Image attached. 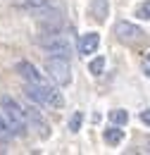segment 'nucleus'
<instances>
[{
    "instance_id": "1",
    "label": "nucleus",
    "mask_w": 150,
    "mask_h": 155,
    "mask_svg": "<svg viewBox=\"0 0 150 155\" xmlns=\"http://www.w3.org/2000/svg\"><path fill=\"white\" fill-rule=\"evenodd\" d=\"M24 96L34 105H45V107H55V110L64 107V98L57 91V84L55 86H50L48 81L45 84H26L24 86Z\"/></svg>"
},
{
    "instance_id": "2",
    "label": "nucleus",
    "mask_w": 150,
    "mask_h": 155,
    "mask_svg": "<svg viewBox=\"0 0 150 155\" xmlns=\"http://www.w3.org/2000/svg\"><path fill=\"white\" fill-rule=\"evenodd\" d=\"M0 110H2V115L7 117V122H10V127H12V131H15L17 138H24V136L29 134V127L31 124H29L26 110L12 96H0Z\"/></svg>"
},
{
    "instance_id": "3",
    "label": "nucleus",
    "mask_w": 150,
    "mask_h": 155,
    "mask_svg": "<svg viewBox=\"0 0 150 155\" xmlns=\"http://www.w3.org/2000/svg\"><path fill=\"white\" fill-rule=\"evenodd\" d=\"M45 74L50 77L53 84L57 86H69L72 84V64H69V58H57V55H50L43 64Z\"/></svg>"
},
{
    "instance_id": "4",
    "label": "nucleus",
    "mask_w": 150,
    "mask_h": 155,
    "mask_svg": "<svg viewBox=\"0 0 150 155\" xmlns=\"http://www.w3.org/2000/svg\"><path fill=\"white\" fill-rule=\"evenodd\" d=\"M38 45H43L45 53L57 55V58H69L72 55V43L62 34H43V36H38Z\"/></svg>"
},
{
    "instance_id": "5",
    "label": "nucleus",
    "mask_w": 150,
    "mask_h": 155,
    "mask_svg": "<svg viewBox=\"0 0 150 155\" xmlns=\"http://www.w3.org/2000/svg\"><path fill=\"white\" fill-rule=\"evenodd\" d=\"M114 36L122 41V43H136V41L143 38V29L141 26H136L131 21H117L114 24Z\"/></svg>"
},
{
    "instance_id": "6",
    "label": "nucleus",
    "mask_w": 150,
    "mask_h": 155,
    "mask_svg": "<svg viewBox=\"0 0 150 155\" xmlns=\"http://www.w3.org/2000/svg\"><path fill=\"white\" fill-rule=\"evenodd\" d=\"M24 110H26V117H29L31 129H36L41 138H48V136H50V124H48L45 117L41 115V110H36L34 105H29V107H24Z\"/></svg>"
},
{
    "instance_id": "7",
    "label": "nucleus",
    "mask_w": 150,
    "mask_h": 155,
    "mask_svg": "<svg viewBox=\"0 0 150 155\" xmlns=\"http://www.w3.org/2000/svg\"><path fill=\"white\" fill-rule=\"evenodd\" d=\"M15 69H17V74L24 79L26 84H45V77L38 72L29 60H19L17 64H15Z\"/></svg>"
},
{
    "instance_id": "8",
    "label": "nucleus",
    "mask_w": 150,
    "mask_h": 155,
    "mask_svg": "<svg viewBox=\"0 0 150 155\" xmlns=\"http://www.w3.org/2000/svg\"><path fill=\"white\" fill-rule=\"evenodd\" d=\"M98 45H100V34L88 31V34H83V36L79 38L76 50H79V55H81V58H88V55H93L95 50H98Z\"/></svg>"
},
{
    "instance_id": "9",
    "label": "nucleus",
    "mask_w": 150,
    "mask_h": 155,
    "mask_svg": "<svg viewBox=\"0 0 150 155\" xmlns=\"http://www.w3.org/2000/svg\"><path fill=\"white\" fill-rule=\"evenodd\" d=\"M55 5H60L57 0H24L21 2V10H26L31 15H38V12H43L48 7H55Z\"/></svg>"
},
{
    "instance_id": "10",
    "label": "nucleus",
    "mask_w": 150,
    "mask_h": 155,
    "mask_svg": "<svg viewBox=\"0 0 150 155\" xmlns=\"http://www.w3.org/2000/svg\"><path fill=\"white\" fill-rule=\"evenodd\" d=\"M103 138H105L107 146H119V143L124 141V129H122L119 124H112V127H107V129L103 131Z\"/></svg>"
},
{
    "instance_id": "11",
    "label": "nucleus",
    "mask_w": 150,
    "mask_h": 155,
    "mask_svg": "<svg viewBox=\"0 0 150 155\" xmlns=\"http://www.w3.org/2000/svg\"><path fill=\"white\" fill-rule=\"evenodd\" d=\"M12 138H15V131H12L10 122H7V117L0 112V148H7Z\"/></svg>"
},
{
    "instance_id": "12",
    "label": "nucleus",
    "mask_w": 150,
    "mask_h": 155,
    "mask_svg": "<svg viewBox=\"0 0 150 155\" xmlns=\"http://www.w3.org/2000/svg\"><path fill=\"white\" fill-rule=\"evenodd\" d=\"M107 12H110L107 0H93V2H91V15H93L98 21H105V19H107Z\"/></svg>"
},
{
    "instance_id": "13",
    "label": "nucleus",
    "mask_w": 150,
    "mask_h": 155,
    "mask_svg": "<svg viewBox=\"0 0 150 155\" xmlns=\"http://www.w3.org/2000/svg\"><path fill=\"white\" fill-rule=\"evenodd\" d=\"M107 119H110L112 124H119V127H126V122H129V112H126V110H122V107H117V110H110Z\"/></svg>"
},
{
    "instance_id": "14",
    "label": "nucleus",
    "mask_w": 150,
    "mask_h": 155,
    "mask_svg": "<svg viewBox=\"0 0 150 155\" xmlns=\"http://www.w3.org/2000/svg\"><path fill=\"white\" fill-rule=\"evenodd\" d=\"M88 72H91L93 77H100V74L105 72V58H103V55L93 58L91 62H88Z\"/></svg>"
},
{
    "instance_id": "15",
    "label": "nucleus",
    "mask_w": 150,
    "mask_h": 155,
    "mask_svg": "<svg viewBox=\"0 0 150 155\" xmlns=\"http://www.w3.org/2000/svg\"><path fill=\"white\" fill-rule=\"evenodd\" d=\"M81 124H83V112H81V110H76V112H72V117H69V122H67V127H69V131H72V134H76V131L81 129Z\"/></svg>"
},
{
    "instance_id": "16",
    "label": "nucleus",
    "mask_w": 150,
    "mask_h": 155,
    "mask_svg": "<svg viewBox=\"0 0 150 155\" xmlns=\"http://www.w3.org/2000/svg\"><path fill=\"white\" fill-rule=\"evenodd\" d=\"M136 17H138V19H145V21L150 19V0H143V2L136 7Z\"/></svg>"
},
{
    "instance_id": "17",
    "label": "nucleus",
    "mask_w": 150,
    "mask_h": 155,
    "mask_svg": "<svg viewBox=\"0 0 150 155\" xmlns=\"http://www.w3.org/2000/svg\"><path fill=\"white\" fill-rule=\"evenodd\" d=\"M141 69H143V74L150 79V55H145V58H143V62H141Z\"/></svg>"
},
{
    "instance_id": "18",
    "label": "nucleus",
    "mask_w": 150,
    "mask_h": 155,
    "mask_svg": "<svg viewBox=\"0 0 150 155\" xmlns=\"http://www.w3.org/2000/svg\"><path fill=\"white\" fill-rule=\"evenodd\" d=\"M141 122L150 127V110H143V112H141Z\"/></svg>"
},
{
    "instance_id": "19",
    "label": "nucleus",
    "mask_w": 150,
    "mask_h": 155,
    "mask_svg": "<svg viewBox=\"0 0 150 155\" xmlns=\"http://www.w3.org/2000/svg\"><path fill=\"white\" fill-rule=\"evenodd\" d=\"M143 148H145V153H150V136H145V141H143Z\"/></svg>"
}]
</instances>
